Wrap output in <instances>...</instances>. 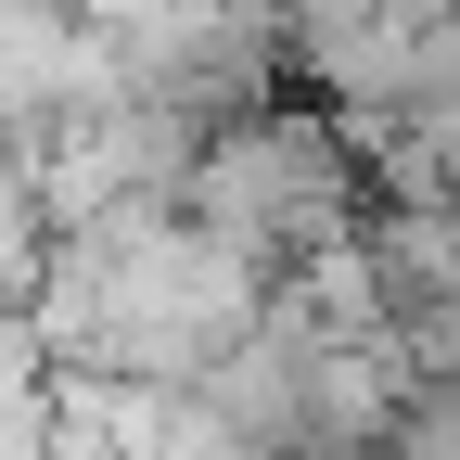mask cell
I'll use <instances>...</instances> for the list:
<instances>
[{
  "mask_svg": "<svg viewBox=\"0 0 460 460\" xmlns=\"http://www.w3.org/2000/svg\"><path fill=\"white\" fill-rule=\"evenodd\" d=\"M358 180H371V166H358V141H345L332 102L320 115L307 102H256V115H230V128L205 141V166H192L180 205L295 281V256L358 243Z\"/></svg>",
  "mask_w": 460,
  "mask_h": 460,
  "instance_id": "1",
  "label": "cell"
},
{
  "mask_svg": "<svg viewBox=\"0 0 460 460\" xmlns=\"http://www.w3.org/2000/svg\"><path fill=\"white\" fill-rule=\"evenodd\" d=\"M166 13H180V0H77L90 39H141V26H166Z\"/></svg>",
  "mask_w": 460,
  "mask_h": 460,
  "instance_id": "3",
  "label": "cell"
},
{
  "mask_svg": "<svg viewBox=\"0 0 460 460\" xmlns=\"http://www.w3.org/2000/svg\"><path fill=\"white\" fill-rule=\"evenodd\" d=\"M281 51H295V77L358 128V115H396L422 90V65H435V39H410L384 13V0H307L295 26H281Z\"/></svg>",
  "mask_w": 460,
  "mask_h": 460,
  "instance_id": "2",
  "label": "cell"
}]
</instances>
